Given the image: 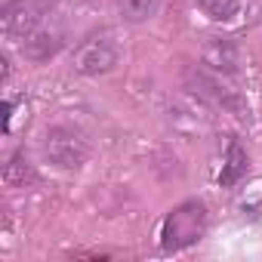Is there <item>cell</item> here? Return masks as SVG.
<instances>
[{"mask_svg":"<svg viewBox=\"0 0 262 262\" xmlns=\"http://www.w3.org/2000/svg\"><path fill=\"white\" fill-rule=\"evenodd\" d=\"M59 47H62V34L59 31H50V28H37L34 34H28L25 37V43H22V53L31 59V62H47L50 56H56L59 53Z\"/></svg>","mask_w":262,"mask_h":262,"instance_id":"cell-5","label":"cell"},{"mask_svg":"<svg viewBox=\"0 0 262 262\" xmlns=\"http://www.w3.org/2000/svg\"><path fill=\"white\" fill-rule=\"evenodd\" d=\"M4 179H7L10 185H25V182H34V170L28 167V161H25L22 155H16V158L7 164V170H4Z\"/></svg>","mask_w":262,"mask_h":262,"instance_id":"cell-8","label":"cell"},{"mask_svg":"<svg viewBox=\"0 0 262 262\" xmlns=\"http://www.w3.org/2000/svg\"><path fill=\"white\" fill-rule=\"evenodd\" d=\"M247 173V151L237 139L228 142V155H225V164H222V173H219V185H234L241 176Z\"/></svg>","mask_w":262,"mask_h":262,"instance_id":"cell-7","label":"cell"},{"mask_svg":"<svg viewBox=\"0 0 262 262\" xmlns=\"http://www.w3.org/2000/svg\"><path fill=\"white\" fill-rule=\"evenodd\" d=\"M210 213L204 201H185L179 207H173L161 225V247L167 253H179L191 244H198L207 231Z\"/></svg>","mask_w":262,"mask_h":262,"instance_id":"cell-1","label":"cell"},{"mask_svg":"<svg viewBox=\"0 0 262 262\" xmlns=\"http://www.w3.org/2000/svg\"><path fill=\"white\" fill-rule=\"evenodd\" d=\"M120 10H123L126 19L139 22V19H148L158 10V0H120Z\"/></svg>","mask_w":262,"mask_h":262,"instance_id":"cell-9","label":"cell"},{"mask_svg":"<svg viewBox=\"0 0 262 262\" xmlns=\"http://www.w3.org/2000/svg\"><path fill=\"white\" fill-rule=\"evenodd\" d=\"M117 65V47L108 34H96L83 40L74 53V68L80 74H105Z\"/></svg>","mask_w":262,"mask_h":262,"instance_id":"cell-4","label":"cell"},{"mask_svg":"<svg viewBox=\"0 0 262 262\" xmlns=\"http://www.w3.org/2000/svg\"><path fill=\"white\" fill-rule=\"evenodd\" d=\"M50 7H53V0H10L4 7V16H0L4 34L10 40H25L28 34H34L43 25Z\"/></svg>","mask_w":262,"mask_h":262,"instance_id":"cell-3","label":"cell"},{"mask_svg":"<svg viewBox=\"0 0 262 262\" xmlns=\"http://www.w3.org/2000/svg\"><path fill=\"white\" fill-rule=\"evenodd\" d=\"M43 151H47V158L56 167L77 170L86 161V155H90V142L74 126H50L47 136H43Z\"/></svg>","mask_w":262,"mask_h":262,"instance_id":"cell-2","label":"cell"},{"mask_svg":"<svg viewBox=\"0 0 262 262\" xmlns=\"http://www.w3.org/2000/svg\"><path fill=\"white\" fill-rule=\"evenodd\" d=\"M204 62L216 71H234L237 65V50L231 40H219V37H210V43L204 47Z\"/></svg>","mask_w":262,"mask_h":262,"instance_id":"cell-6","label":"cell"},{"mask_svg":"<svg viewBox=\"0 0 262 262\" xmlns=\"http://www.w3.org/2000/svg\"><path fill=\"white\" fill-rule=\"evenodd\" d=\"M204 4H207V10H210L213 19H231V13L237 10L234 0H204Z\"/></svg>","mask_w":262,"mask_h":262,"instance_id":"cell-10","label":"cell"}]
</instances>
